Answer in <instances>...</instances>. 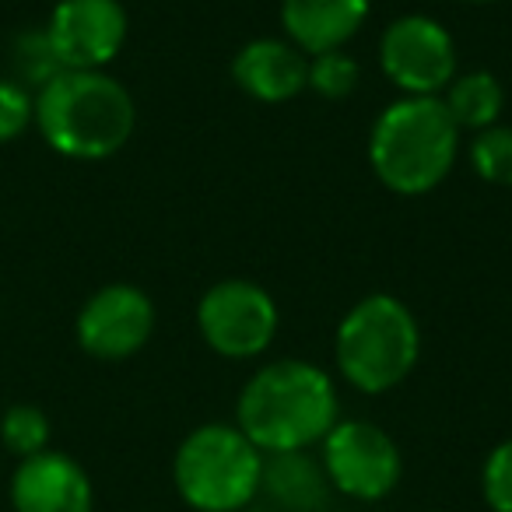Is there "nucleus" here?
I'll list each match as a JSON object with an SVG mask.
<instances>
[{"instance_id":"obj_1","label":"nucleus","mask_w":512,"mask_h":512,"mask_svg":"<svg viewBox=\"0 0 512 512\" xmlns=\"http://www.w3.org/2000/svg\"><path fill=\"white\" fill-rule=\"evenodd\" d=\"M337 421L341 393L334 376L309 358L260 365L235 400V428L264 456L320 446Z\"/></svg>"},{"instance_id":"obj_2","label":"nucleus","mask_w":512,"mask_h":512,"mask_svg":"<svg viewBox=\"0 0 512 512\" xmlns=\"http://www.w3.org/2000/svg\"><path fill=\"white\" fill-rule=\"evenodd\" d=\"M36 127L57 155L113 158L134 137V95L106 71H60L36 92Z\"/></svg>"},{"instance_id":"obj_3","label":"nucleus","mask_w":512,"mask_h":512,"mask_svg":"<svg viewBox=\"0 0 512 512\" xmlns=\"http://www.w3.org/2000/svg\"><path fill=\"white\" fill-rule=\"evenodd\" d=\"M460 158V127L439 95H400L376 116L369 134V165L400 197H425L453 172Z\"/></svg>"},{"instance_id":"obj_4","label":"nucleus","mask_w":512,"mask_h":512,"mask_svg":"<svg viewBox=\"0 0 512 512\" xmlns=\"http://www.w3.org/2000/svg\"><path fill=\"white\" fill-rule=\"evenodd\" d=\"M421 358V327L404 299L372 292L344 313L334 334L337 376L365 397L404 383Z\"/></svg>"},{"instance_id":"obj_5","label":"nucleus","mask_w":512,"mask_h":512,"mask_svg":"<svg viewBox=\"0 0 512 512\" xmlns=\"http://www.w3.org/2000/svg\"><path fill=\"white\" fill-rule=\"evenodd\" d=\"M264 453L235 421L197 425L172 456V484L193 512H242L260 498Z\"/></svg>"},{"instance_id":"obj_6","label":"nucleus","mask_w":512,"mask_h":512,"mask_svg":"<svg viewBox=\"0 0 512 512\" xmlns=\"http://www.w3.org/2000/svg\"><path fill=\"white\" fill-rule=\"evenodd\" d=\"M281 313L274 295L249 278H221L197 302V334L221 358L249 362L274 344Z\"/></svg>"},{"instance_id":"obj_7","label":"nucleus","mask_w":512,"mask_h":512,"mask_svg":"<svg viewBox=\"0 0 512 512\" xmlns=\"http://www.w3.org/2000/svg\"><path fill=\"white\" fill-rule=\"evenodd\" d=\"M320 463L330 488L355 502H383L404 477L397 439L376 421L341 418L320 442Z\"/></svg>"},{"instance_id":"obj_8","label":"nucleus","mask_w":512,"mask_h":512,"mask_svg":"<svg viewBox=\"0 0 512 512\" xmlns=\"http://www.w3.org/2000/svg\"><path fill=\"white\" fill-rule=\"evenodd\" d=\"M379 67L400 95L432 99L460 74L456 39L432 15H400L379 36Z\"/></svg>"},{"instance_id":"obj_9","label":"nucleus","mask_w":512,"mask_h":512,"mask_svg":"<svg viewBox=\"0 0 512 512\" xmlns=\"http://www.w3.org/2000/svg\"><path fill=\"white\" fill-rule=\"evenodd\" d=\"M130 18L120 0H60L46 39L64 71H106L127 43Z\"/></svg>"},{"instance_id":"obj_10","label":"nucleus","mask_w":512,"mask_h":512,"mask_svg":"<svg viewBox=\"0 0 512 512\" xmlns=\"http://www.w3.org/2000/svg\"><path fill=\"white\" fill-rule=\"evenodd\" d=\"M74 334L85 355L99 362H123L151 341L155 306L137 285H106L81 306Z\"/></svg>"},{"instance_id":"obj_11","label":"nucleus","mask_w":512,"mask_h":512,"mask_svg":"<svg viewBox=\"0 0 512 512\" xmlns=\"http://www.w3.org/2000/svg\"><path fill=\"white\" fill-rule=\"evenodd\" d=\"M11 505L15 512H92L95 488L74 456L46 449L18 463L11 477Z\"/></svg>"},{"instance_id":"obj_12","label":"nucleus","mask_w":512,"mask_h":512,"mask_svg":"<svg viewBox=\"0 0 512 512\" xmlns=\"http://www.w3.org/2000/svg\"><path fill=\"white\" fill-rule=\"evenodd\" d=\"M309 57L285 36L249 39L232 60V81L256 102L278 106L306 92Z\"/></svg>"},{"instance_id":"obj_13","label":"nucleus","mask_w":512,"mask_h":512,"mask_svg":"<svg viewBox=\"0 0 512 512\" xmlns=\"http://www.w3.org/2000/svg\"><path fill=\"white\" fill-rule=\"evenodd\" d=\"M372 0H281V29L306 57L344 50L369 22Z\"/></svg>"},{"instance_id":"obj_14","label":"nucleus","mask_w":512,"mask_h":512,"mask_svg":"<svg viewBox=\"0 0 512 512\" xmlns=\"http://www.w3.org/2000/svg\"><path fill=\"white\" fill-rule=\"evenodd\" d=\"M330 481L323 474L320 456L309 449L302 453H271L264 456L260 495H267L278 512H323L330 502Z\"/></svg>"},{"instance_id":"obj_15","label":"nucleus","mask_w":512,"mask_h":512,"mask_svg":"<svg viewBox=\"0 0 512 512\" xmlns=\"http://www.w3.org/2000/svg\"><path fill=\"white\" fill-rule=\"evenodd\" d=\"M446 113L460 127V134H481V130L502 123L505 113V88L491 71H460L449 88L439 95Z\"/></svg>"},{"instance_id":"obj_16","label":"nucleus","mask_w":512,"mask_h":512,"mask_svg":"<svg viewBox=\"0 0 512 512\" xmlns=\"http://www.w3.org/2000/svg\"><path fill=\"white\" fill-rule=\"evenodd\" d=\"M50 418H46L43 407L36 404H15L4 411L0 418V442L18 456V460H29L50 449Z\"/></svg>"},{"instance_id":"obj_17","label":"nucleus","mask_w":512,"mask_h":512,"mask_svg":"<svg viewBox=\"0 0 512 512\" xmlns=\"http://www.w3.org/2000/svg\"><path fill=\"white\" fill-rule=\"evenodd\" d=\"M467 158L477 179L491 186H512V127L495 123V127L474 134Z\"/></svg>"},{"instance_id":"obj_18","label":"nucleus","mask_w":512,"mask_h":512,"mask_svg":"<svg viewBox=\"0 0 512 512\" xmlns=\"http://www.w3.org/2000/svg\"><path fill=\"white\" fill-rule=\"evenodd\" d=\"M358 81H362V67L348 50H330L309 57L306 88L320 95V99H348V95L358 92Z\"/></svg>"},{"instance_id":"obj_19","label":"nucleus","mask_w":512,"mask_h":512,"mask_svg":"<svg viewBox=\"0 0 512 512\" xmlns=\"http://www.w3.org/2000/svg\"><path fill=\"white\" fill-rule=\"evenodd\" d=\"M15 81L22 88H43L46 81L57 78L64 67H60L57 53H53L50 39H46V29L43 32H25V36L15 39Z\"/></svg>"},{"instance_id":"obj_20","label":"nucleus","mask_w":512,"mask_h":512,"mask_svg":"<svg viewBox=\"0 0 512 512\" xmlns=\"http://www.w3.org/2000/svg\"><path fill=\"white\" fill-rule=\"evenodd\" d=\"M481 495L491 512H512V439L498 442L484 460Z\"/></svg>"},{"instance_id":"obj_21","label":"nucleus","mask_w":512,"mask_h":512,"mask_svg":"<svg viewBox=\"0 0 512 512\" xmlns=\"http://www.w3.org/2000/svg\"><path fill=\"white\" fill-rule=\"evenodd\" d=\"M36 123V95L18 81H0V144H11Z\"/></svg>"},{"instance_id":"obj_22","label":"nucleus","mask_w":512,"mask_h":512,"mask_svg":"<svg viewBox=\"0 0 512 512\" xmlns=\"http://www.w3.org/2000/svg\"><path fill=\"white\" fill-rule=\"evenodd\" d=\"M460 4H470V8H488V4H498V0H460Z\"/></svg>"}]
</instances>
